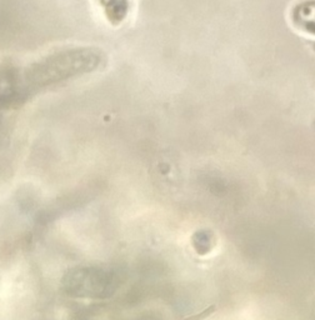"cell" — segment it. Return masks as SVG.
I'll use <instances>...</instances> for the list:
<instances>
[{"mask_svg":"<svg viewBox=\"0 0 315 320\" xmlns=\"http://www.w3.org/2000/svg\"><path fill=\"white\" fill-rule=\"evenodd\" d=\"M124 275L115 266H80L63 278L64 292L73 298L104 300L122 286Z\"/></svg>","mask_w":315,"mask_h":320,"instance_id":"obj_1","label":"cell"},{"mask_svg":"<svg viewBox=\"0 0 315 320\" xmlns=\"http://www.w3.org/2000/svg\"><path fill=\"white\" fill-rule=\"evenodd\" d=\"M290 19L298 30L315 37V0L297 4L293 8Z\"/></svg>","mask_w":315,"mask_h":320,"instance_id":"obj_2","label":"cell"}]
</instances>
